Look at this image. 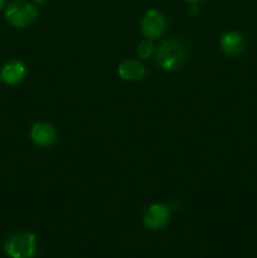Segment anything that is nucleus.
Masks as SVG:
<instances>
[{
    "label": "nucleus",
    "mask_w": 257,
    "mask_h": 258,
    "mask_svg": "<svg viewBox=\"0 0 257 258\" xmlns=\"http://www.w3.org/2000/svg\"><path fill=\"white\" fill-rule=\"evenodd\" d=\"M30 138L34 141L35 145L40 146V148H48L55 143L57 133L49 123L38 122L33 125L32 130H30Z\"/></svg>",
    "instance_id": "nucleus-6"
},
{
    "label": "nucleus",
    "mask_w": 257,
    "mask_h": 258,
    "mask_svg": "<svg viewBox=\"0 0 257 258\" xmlns=\"http://www.w3.org/2000/svg\"><path fill=\"white\" fill-rule=\"evenodd\" d=\"M118 76L123 81H139L145 76V66L136 59H126L118 66Z\"/></svg>",
    "instance_id": "nucleus-9"
},
{
    "label": "nucleus",
    "mask_w": 257,
    "mask_h": 258,
    "mask_svg": "<svg viewBox=\"0 0 257 258\" xmlns=\"http://www.w3.org/2000/svg\"><path fill=\"white\" fill-rule=\"evenodd\" d=\"M221 49L226 53L227 55L231 57H238L244 52L246 48V42L241 33L238 32H228L224 35H222L219 40Z\"/></svg>",
    "instance_id": "nucleus-7"
},
{
    "label": "nucleus",
    "mask_w": 257,
    "mask_h": 258,
    "mask_svg": "<svg viewBox=\"0 0 257 258\" xmlns=\"http://www.w3.org/2000/svg\"><path fill=\"white\" fill-rule=\"evenodd\" d=\"M4 252L12 258H33L37 252V238L33 233H17L4 244Z\"/></svg>",
    "instance_id": "nucleus-2"
},
{
    "label": "nucleus",
    "mask_w": 257,
    "mask_h": 258,
    "mask_svg": "<svg viewBox=\"0 0 257 258\" xmlns=\"http://www.w3.org/2000/svg\"><path fill=\"white\" fill-rule=\"evenodd\" d=\"M25 66L20 60H9L3 66L0 71V78L7 85H17L24 78Z\"/></svg>",
    "instance_id": "nucleus-8"
},
{
    "label": "nucleus",
    "mask_w": 257,
    "mask_h": 258,
    "mask_svg": "<svg viewBox=\"0 0 257 258\" xmlns=\"http://www.w3.org/2000/svg\"><path fill=\"white\" fill-rule=\"evenodd\" d=\"M38 10L30 3L24 0H17L9 4V7L5 9V18L8 22L15 28H27L37 19Z\"/></svg>",
    "instance_id": "nucleus-3"
},
{
    "label": "nucleus",
    "mask_w": 257,
    "mask_h": 258,
    "mask_svg": "<svg viewBox=\"0 0 257 258\" xmlns=\"http://www.w3.org/2000/svg\"><path fill=\"white\" fill-rule=\"evenodd\" d=\"M188 55V49L179 40H165L155 53V62L165 71H175L184 64Z\"/></svg>",
    "instance_id": "nucleus-1"
},
{
    "label": "nucleus",
    "mask_w": 257,
    "mask_h": 258,
    "mask_svg": "<svg viewBox=\"0 0 257 258\" xmlns=\"http://www.w3.org/2000/svg\"><path fill=\"white\" fill-rule=\"evenodd\" d=\"M197 13H199V9H198V7H197V4L191 5V8H190V9H189V14H190V15H196Z\"/></svg>",
    "instance_id": "nucleus-11"
},
{
    "label": "nucleus",
    "mask_w": 257,
    "mask_h": 258,
    "mask_svg": "<svg viewBox=\"0 0 257 258\" xmlns=\"http://www.w3.org/2000/svg\"><path fill=\"white\" fill-rule=\"evenodd\" d=\"M170 218V212L165 204H153L144 214V224L150 231H158L166 226Z\"/></svg>",
    "instance_id": "nucleus-5"
},
{
    "label": "nucleus",
    "mask_w": 257,
    "mask_h": 258,
    "mask_svg": "<svg viewBox=\"0 0 257 258\" xmlns=\"http://www.w3.org/2000/svg\"><path fill=\"white\" fill-rule=\"evenodd\" d=\"M4 5H5V0H0V10L4 8Z\"/></svg>",
    "instance_id": "nucleus-13"
},
{
    "label": "nucleus",
    "mask_w": 257,
    "mask_h": 258,
    "mask_svg": "<svg viewBox=\"0 0 257 258\" xmlns=\"http://www.w3.org/2000/svg\"><path fill=\"white\" fill-rule=\"evenodd\" d=\"M0 82H2V78H0Z\"/></svg>",
    "instance_id": "nucleus-15"
},
{
    "label": "nucleus",
    "mask_w": 257,
    "mask_h": 258,
    "mask_svg": "<svg viewBox=\"0 0 257 258\" xmlns=\"http://www.w3.org/2000/svg\"><path fill=\"white\" fill-rule=\"evenodd\" d=\"M186 3H189L190 5H194V4H198V3L203 2V0H185Z\"/></svg>",
    "instance_id": "nucleus-12"
},
{
    "label": "nucleus",
    "mask_w": 257,
    "mask_h": 258,
    "mask_svg": "<svg viewBox=\"0 0 257 258\" xmlns=\"http://www.w3.org/2000/svg\"><path fill=\"white\" fill-rule=\"evenodd\" d=\"M140 27L141 32L144 33L146 38H149V39H158L165 32V17L155 9L148 10L143 15V18H141Z\"/></svg>",
    "instance_id": "nucleus-4"
},
{
    "label": "nucleus",
    "mask_w": 257,
    "mask_h": 258,
    "mask_svg": "<svg viewBox=\"0 0 257 258\" xmlns=\"http://www.w3.org/2000/svg\"><path fill=\"white\" fill-rule=\"evenodd\" d=\"M154 52V45L153 43L149 42V39L143 40L140 42V44L138 45V54L139 57L143 58V59H146V58L150 57Z\"/></svg>",
    "instance_id": "nucleus-10"
},
{
    "label": "nucleus",
    "mask_w": 257,
    "mask_h": 258,
    "mask_svg": "<svg viewBox=\"0 0 257 258\" xmlns=\"http://www.w3.org/2000/svg\"><path fill=\"white\" fill-rule=\"evenodd\" d=\"M34 2L37 3V4H43V3H45L47 0H34Z\"/></svg>",
    "instance_id": "nucleus-14"
}]
</instances>
